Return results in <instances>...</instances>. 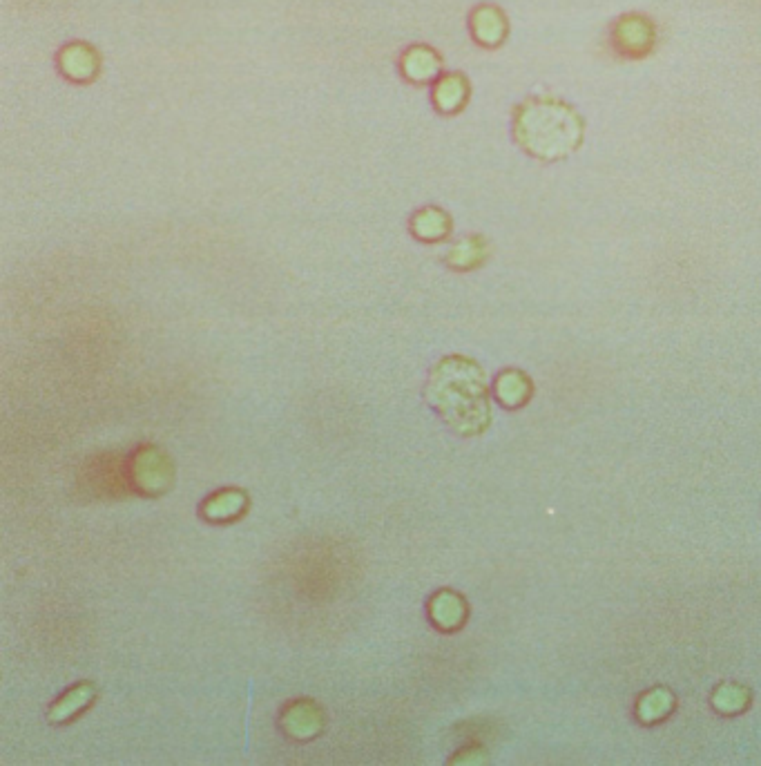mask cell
<instances>
[{"instance_id":"12","label":"cell","mask_w":761,"mask_h":766,"mask_svg":"<svg viewBox=\"0 0 761 766\" xmlns=\"http://www.w3.org/2000/svg\"><path fill=\"white\" fill-rule=\"evenodd\" d=\"M284 726L293 733V737H313L320 729V713L313 704H295L284 715Z\"/></svg>"},{"instance_id":"3","label":"cell","mask_w":761,"mask_h":766,"mask_svg":"<svg viewBox=\"0 0 761 766\" xmlns=\"http://www.w3.org/2000/svg\"><path fill=\"white\" fill-rule=\"evenodd\" d=\"M657 27L643 14H623L610 27V47L621 59H643L654 50Z\"/></svg>"},{"instance_id":"5","label":"cell","mask_w":761,"mask_h":766,"mask_svg":"<svg viewBox=\"0 0 761 766\" xmlns=\"http://www.w3.org/2000/svg\"><path fill=\"white\" fill-rule=\"evenodd\" d=\"M442 61L438 52L427 45H413L400 56V72L407 81L425 85L440 79Z\"/></svg>"},{"instance_id":"4","label":"cell","mask_w":761,"mask_h":766,"mask_svg":"<svg viewBox=\"0 0 761 766\" xmlns=\"http://www.w3.org/2000/svg\"><path fill=\"white\" fill-rule=\"evenodd\" d=\"M59 72L74 83L94 81L101 70V59L88 43H70L59 52Z\"/></svg>"},{"instance_id":"8","label":"cell","mask_w":761,"mask_h":766,"mask_svg":"<svg viewBox=\"0 0 761 766\" xmlns=\"http://www.w3.org/2000/svg\"><path fill=\"white\" fill-rule=\"evenodd\" d=\"M433 105L442 112V114H456L469 99V81L465 76L458 72L451 74H442L440 79L433 83Z\"/></svg>"},{"instance_id":"15","label":"cell","mask_w":761,"mask_h":766,"mask_svg":"<svg viewBox=\"0 0 761 766\" xmlns=\"http://www.w3.org/2000/svg\"><path fill=\"white\" fill-rule=\"evenodd\" d=\"M244 503H246L244 494L224 492L206 503L204 514L208 516V519H230V516H235L239 510H242Z\"/></svg>"},{"instance_id":"9","label":"cell","mask_w":761,"mask_h":766,"mask_svg":"<svg viewBox=\"0 0 761 766\" xmlns=\"http://www.w3.org/2000/svg\"><path fill=\"white\" fill-rule=\"evenodd\" d=\"M449 228V215L436 206L418 210L411 219V231L422 242H438V239L449 235Z\"/></svg>"},{"instance_id":"7","label":"cell","mask_w":761,"mask_h":766,"mask_svg":"<svg viewBox=\"0 0 761 766\" xmlns=\"http://www.w3.org/2000/svg\"><path fill=\"white\" fill-rule=\"evenodd\" d=\"M132 472H134V481H137L141 490H146V492L166 490L168 483H170V476H172L166 458H163L157 449H152V447L141 449L137 458H134Z\"/></svg>"},{"instance_id":"1","label":"cell","mask_w":761,"mask_h":766,"mask_svg":"<svg viewBox=\"0 0 761 766\" xmlns=\"http://www.w3.org/2000/svg\"><path fill=\"white\" fill-rule=\"evenodd\" d=\"M427 400L460 434H478L489 423L485 373L469 358L440 360L431 369Z\"/></svg>"},{"instance_id":"13","label":"cell","mask_w":761,"mask_h":766,"mask_svg":"<svg viewBox=\"0 0 761 766\" xmlns=\"http://www.w3.org/2000/svg\"><path fill=\"white\" fill-rule=\"evenodd\" d=\"M462 615H465V608H462L460 599L451 595V592H442V595L431 601V617L442 628L458 626Z\"/></svg>"},{"instance_id":"10","label":"cell","mask_w":761,"mask_h":766,"mask_svg":"<svg viewBox=\"0 0 761 766\" xmlns=\"http://www.w3.org/2000/svg\"><path fill=\"white\" fill-rule=\"evenodd\" d=\"M496 396L505 407H518L529 398V380L520 371H505L496 380Z\"/></svg>"},{"instance_id":"11","label":"cell","mask_w":761,"mask_h":766,"mask_svg":"<svg viewBox=\"0 0 761 766\" xmlns=\"http://www.w3.org/2000/svg\"><path fill=\"white\" fill-rule=\"evenodd\" d=\"M485 255L487 244L483 242V237H465L460 239L458 244L451 246L447 262L454 268H474L480 262H485Z\"/></svg>"},{"instance_id":"6","label":"cell","mask_w":761,"mask_h":766,"mask_svg":"<svg viewBox=\"0 0 761 766\" xmlns=\"http://www.w3.org/2000/svg\"><path fill=\"white\" fill-rule=\"evenodd\" d=\"M469 30L478 45L498 47L507 38L509 25L496 5H480L469 16Z\"/></svg>"},{"instance_id":"14","label":"cell","mask_w":761,"mask_h":766,"mask_svg":"<svg viewBox=\"0 0 761 766\" xmlns=\"http://www.w3.org/2000/svg\"><path fill=\"white\" fill-rule=\"evenodd\" d=\"M92 695H94V691H92V686H88V684L74 688V691L67 693L63 700H59V704L52 708L50 720L63 722V720H67V717H72L74 713H79L85 704H90Z\"/></svg>"},{"instance_id":"2","label":"cell","mask_w":761,"mask_h":766,"mask_svg":"<svg viewBox=\"0 0 761 766\" xmlns=\"http://www.w3.org/2000/svg\"><path fill=\"white\" fill-rule=\"evenodd\" d=\"M514 139L527 155L536 159H563L581 146L583 119L561 99H525L514 112Z\"/></svg>"}]
</instances>
